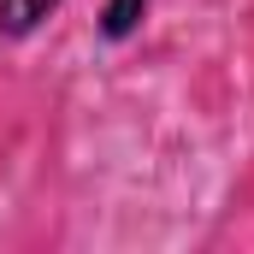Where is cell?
<instances>
[{
  "mask_svg": "<svg viewBox=\"0 0 254 254\" xmlns=\"http://www.w3.org/2000/svg\"><path fill=\"white\" fill-rule=\"evenodd\" d=\"M65 0H0V42H36Z\"/></svg>",
  "mask_w": 254,
  "mask_h": 254,
  "instance_id": "cell-1",
  "label": "cell"
},
{
  "mask_svg": "<svg viewBox=\"0 0 254 254\" xmlns=\"http://www.w3.org/2000/svg\"><path fill=\"white\" fill-rule=\"evenodd\" d=\"M148 12H154V0H101V12H95V36H101L107 48H125V42L142 36Z\"/></svg>",
  "mask_w": 254,
  "mask_h": 254,
  "instance_id": "cell-2",
  "label": "cell"
}]
</instances>
